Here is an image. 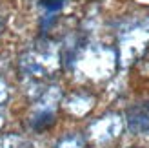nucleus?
<instances>
[{
	"label": "nucleus",
	"instance_id": "nucleus-5",
	"mask_svg": "<svg viewBox=\"0 0 149 148\" xmlns=\"http://www.w3.org/2000/svg\"><path fill=\"white\" fill-rule=\"evenodd\" d=\"M124 130V119L118 113H107L100 119L93 121L87 128V137L96 144H106L116 139Z\"/></svg>",
	"mask_w": 149,
	"mask_h": 148
},
{
	"label": "nucleus",
	"instance_id": "nucleus-10",
	"mask_svg": "<svg viewBox=\"0 0 149 148\" xmlns=\"http://www.w3.org/2000/svg\"><path fill=\"white\" fill-rule=\"evenodd\" d=\"M38 2L46 7V9L49 11H56V9H60L62 4H64V0H38Z\"/></svg>",
	"mask_w": 149,
	"mask_h": 148
},
{
	"label": "nucleus",
	"instance_id": "nucleus-11",
	"mask_svg": "<svg viewBox=\"0 0 149 148\" xmlns=\"http://www.w3.org/2000/svg\"><path fill=\"white\" fill-rule=\"evenodd\" d=\"M0 124H2V108H0Z\"/></svg>",
	"mask_w": 149,
	"mask_h": 148
},
{
	"label": "nucleus",
	"instance_id": "nucleus-9",
	"mask_svg": "<svg viewBox=\"0 0 149 148\" xmlns=\"http://www.w3.org/2000/svg\"><path fill=\"white\" fill-rule=\"evenodd\" d=\"M0 148H27V141L17 134L0 135Z\"/></svg>",
	"mask_w": 149,
	"mask_h": 148
},
{
	"label": "nucleus",
	"instance_id": "nucleus-4",
	"mask_svg": "<svg viewBox=\"0 0 149 148\" xmlns=\"http://www.w3.org/2000/svg\"><path fill=\"white\" fill-rule=\"evenodd\" d=\"M58 102H60V90L55 86L46 88L38 95V101L35 102V110L31 115V128L35 132H44L55 124Z\"/></svg>",
	"mask_w": 149,
	"mask_h": 148
},
{
	"label": "nucleus",
	"instance_id": "nucleus-1",
	"mask_svg": "<svg viewBox=\"0 0 149 148\" xmlns=\"http://www.w3.org/2000/svg\"><path fill=\"white\" fill-rule=\"evenodd\" d=\"M118 55L102 44H87V46L77 48L69 55V66L80 73L82 77L91 80H106L113 75L116 68Z\"/></svg>",
	"mask_w": 149,
	"mask_h": 148
},
{
	"label": "nucleus",
	"instance_id": "nucleus-7",
	"mask_svg": "<svg viewBox=\"0 0 149 148\" xmlns=\"http://www.w3.org/2000/svg\"><path fill=\"white\" fill-rule=\"evenodd\" d=\"M93 106H95V97L89 93H73L64 101L65 112L74 117H82V115L89 113V110Z\"/></svg>",
	"mask_w": 149,
	"mask_h": 148
},
{
	"label": "nucleus",
	"instance_id": "nucleus-3",
	"mask_svg": "<svg viewBox=\"0 0 149 148\" xmlns=\"http://www.w3.org/2000/svg\"><path fill=\"white\" fill-rule=\"evenodd\" d=\"M20 68L27 77H31L35 80L53 77L56 73V70L60 68L58 49L51 42L36 44L35 48H31L20 57Z\"/></svg>",
	"mask_w": 149,
	"mask_h": 148
},
{
	"label": "nucleus",
	"instance_id": "nucleus-8",
	"mask_svg": "<svg viewBox=\"0 0 149 148\" xmlns=\"http://www.w3.org/2000/svg\"><path fill=\"white\" fill-rule=\"evenodd\" d=\"M86 143H87L86 135H82V134H69V135L62 137L60 141L56 143L55 148H86Z\"/></svg>",
	"mask_w": 149,
	"mask_h": 148
},
{
	"label": "nucleus",
	"instance_id": "nucleus-2",
	"mask_svg": "<svg viewBox=\"0 0 149 148\" xmlns=\"http://www.w3.org/2000/svg\"><path fill=\"white\" fill-rule=\"evenodd\" d=\"M149 46V17L127 22L118 33V61L129 66L142 57Z\"/></svg>",
	"mask_w": 149,
	"mask_h": 148
},
{
	"label": "nucleus",
	"instance_id": "nucleus-6",
	"mask_svg": "<svg viewBox=\"0 0 149 148\" xmlns=\"http://www.w3.org/2000/svg\"><path fill=\"white\" fill-rule=\"evenodd\" d=\"M125 126L131 134H144L149 130V101L136 102L125 113Z\"/></svg>",
	"mask_w": 149,
	"mask_h": 148
}]
</instances>
